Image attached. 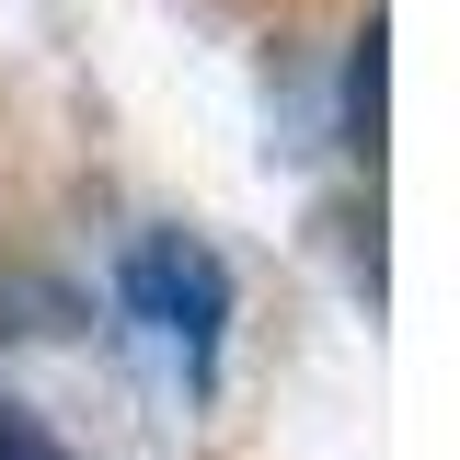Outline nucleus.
Returning a JSON list of instances; mask_svg holds the SVG:
<instances>
[{"mask_svg":"<svg viewBox=\"0 0 460 460\" xmlns=\"http://www.w3.org/2000/svg\"><path fill=\"white\" fill-rule=\"evenodd\" d=\"M127 311L184 357V380L208 392L219 380V334H230V265L196 242V230H150L127 253Z\"/></svg>","mask_w":460,"mask_h":460,"instance_id":"1","label":"nucleus"},{"mask_svg":"<svg viewBox=\"0 0 460 460\" xmlns=\"http://www.w3.org/2000/svg\"><path fill=\"white\" fill-rule=\"evenodd\" d=\"M380 47H392V35H380V12H368L357 47H345V150H357V162H380Z\"/></svg>","mask_w":460,"mask_h":460,"instance_id":"2","label":"nucleus"},{"mask_svg":"<svg viewBox=\"0 0 460 460\" xmlns=\"http://www.w3.org/2000/svg\"><path fill=\"white\" fill-rule=\"evenodd\" d=\"M0 460H69V449H58V426L35 402H0Z\"/></svg>","mask_w":460,"mask_h":460,"instance_id":"3","label":"nucleus"}]
</instances>
